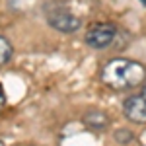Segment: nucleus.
Returning <instances> with one entry per match:
<instances>
[{
    "label": "nucleus",
    "mask_w": 146,
    "mask_h": 146,
    "mask_svg": "<svg viewBox=\"0 0 146 146\" xmlns=\"http://www.w3.org/2000/svg\"><path fill=\"white\" fill-rule=\"evenodd\" d=\"M142 96H144V98H146V86H144V90H142Z\"/></svg>",
    "instance_id": "9"
},
{
    "label": "nucleus",
    "mask_w": 146,
    "mask_h": 146,
    "mask_svg": "<svg viewBox=\"0 0 146 146\" xmlns=\"http://www.w3.org/2000/svg\"><path fill=\"white\" fill-rule=\"evenodd\" d=\"M146 80V66L133 58H113L101 70V82L113 90H131Z\"/></svg>",
    "instance_id": "1"
},
{
    "label": "nucleus",
    "mask_w": 146,
    "mask_h": 146,
    "mask_svg": "<svg viewBox=\"0 0 146 146\" xmlns=\"http://www.w3.org/2000/svg\"><path fill=\"white\" fill-rule=\"evenodd\" d=\"M117 35V27L109 22H101V23H94L88 27V31L84 35L86 45H90L92 49H105L113 43Z\"/></svg>",
    "instance_id": "2"
},
{
    "label": "nucleus",
    "mask_w": 146,
    "mask_h": 146,
    "mask_svg": "<svg viewBox=\"0 0 146 146\" xmlns=\"http://www.w3.org/2000/svg\"><path fill=\"white\" fill-rule=\"evenodd\" d=\"M47 22H49L51 27H55L56 31H62V33H74L82 25V20L78 16H74L72 12L64 10V8L51 10L47 14Z\"/></svg>",
    "instance_id": "3"
},
{
    "label": "nucleus",
    "mask_w": 146,
    "mask_h": 146,
    "mask_svg": "<svg viewBox=\"0 0 146 146\" xmlns=\"http://www.w3.org/2000/svg\"><path fill=\"white\" fill-rule=\"evenodd\" d=\"M6 105V98H4V94H2V86H0V109Z\"/></svg>",
    "instance_id": "8"
},
{
    "label": "nucleus",
    "mask_w": 146,
    "mask_h": 146,
    "mask_svg": "<svg viewBox=\"0 0 146 146\" xmlns=\"http://www.w3.org/2000/svg\"><path fill=\"white\" fill-rule=\"evenodd\" d=\"M12 55H14V49H12V43L0 35V66H4L6 62H10Z\"/></svg>",
    "instance_id": "6"
},
{
    "label": "nucleus",
    "mask_w": 146,
    "mask_h": 146,
    "mask_svg": "<svg viewBox=\"0 0 146 146\" xmlns=\"http://www.w3.org/2000/svg\"><path fill=\"white\" fill-rule=\"evenodd\" d=\"M115 140L121 142V144H127V142L133 140V133H131V131H125V129H119V131L115 133Z\"/></svg>",
    "instance_id": "7"
},
{
    "label": "nucleus",
    "mask_w": 146,
    "mask_h": 146,
    "mask_svg": "<svg viewBox=\"0 0 146 146\" xmlns=\"http://www.w3.org/2000/svg\"><path fill=\"white\" fill-rule=\"evenodd\" d=\"M0 146H4V142H2V140H0Z\"/></svg>",
    "instance_id": "10"
},
{
    "label": "nucleus",
    "mask_w": 146,
    "mask_h": 146,
    "mask_svg": "<svg viewBox=\"0 0 146 146\" xmlns=\"http://www.w3.org/2000/svg\"><path fill=\"white\" fill-rule=\"evenodd\" d=\"M123 111L127 119H131L133 123H146V98L144 96H133L129 100H125Z\"/></svg>",
    "instance_id": "4"
},
{
    "label": "nucleus",
    "mask_w": 146,
    "mask_h": 146,
    "mask_svg": "<svg viewBox=\"0 0 146 146\" xmlns=\"http://www.w3.org/2000/svg\"><path fill=\"white\" fill-rule=\"evenodd\" d=\"M84 123L88 125L90 129L94 131H101V129H105L107 123H109V119H107V115L103 111H98V109H92L84 115Z\"/></svg>",
    "instance_id": "5"
}]
</instances>
